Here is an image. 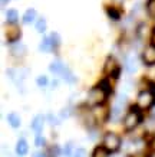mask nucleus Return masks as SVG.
Here are the masks:
<instances>
[{
  "mask_svg": "<svg viewBox=\"0 0 155 157\" xmlns=\"http://www.w3.org/2000/svg\"><path fill=\"white\" fill-rule=\"evenodd\" d=\"M39 17V13L38 10L35 7H28L24 10V13L22 14V25L23 26H30V25H35L36 20Z\"/></svg>",
  "mask_w": 155,
  "mask_h": 157,
  "instance_id": "12",
  "label": "nucleus"
},
{
  "mask_svg": "<svg viewBox=\"0 0 155 157\" xmlns=\"http://www.w3.org/2000/svg\"><path fill=\"white\" fill-rule=\"evenodd\" d=\"M65 67H66V63L62 61L61 58H55V59L49 63L47 69H49V72H50L53 76H61V74H62V71L65 69Z\"/></svg>",
  "mask_w": 155,
  "mask_h": 157,
  "instance_id": "15",
  "label": "nucleus"
},
{
  "mask_svg": "<svg viewBox=\"0 0 155 157\" xmlns=\"http://www.w3.org/2000/svg\"><path fill=\"white\" fill-rule=\"evenodd\" d=\"M144 10H145V16L149 20L155 17V0H145L144 2Z\"/></svg>",
  "mask_w": 155,
  "mask_h": 157,
  "instance_id": "22",
  "label": "nucleus"
},
{
  "mask_svg": "<svg viewBox=\"0 0 155 157\" xmlns=\"http://www.w3.org/2000/svg\"><path fill=\"white\" fill-rule=\"evenodd\" d=\"M145 115H146V113L144 109L139 108L135 102L129 104L127 113H125L122 121H121V123H122L124 133L131 134L132 131H135V130H138L139 127H142V123H144V120H145Z\"/></svg>",
  "mask_w": 155,
  "mask_h": 157,
  "instance_id": "1",
  "label": "nucleus"
},
{
  "mask_svg": "<svg viewBox=\"0 0 155 157\" xmlns=\"http://www.w3.org/2000/svg\"><path fill=\"white\" fill-rule=\"evenodd\" d=\"M46 124V114H36L30 121V130L33 131V134H42L43 127Z\"/></svg>",
  "mask_w": 155,
  "mask_h": 157,
  "instance_id": "10",
  "label": "nucleus"
},
{
  "mask_svg": "<svg viewBox=\"0 0 155 157\" xmlns=\"http://www.w3.org/2000/svg\"><path fill=\"white\" fill-rule=\"evenodd\" d=\"M151 147L155 148V136H154V140H152V144H151Z\"/></svg>",
  "mask_w": 155,
  "mask_h": 157,
  "instance_id": "36",
  "label": "nucleus"
},
{
  "mask_svg": "<svg viewBox=\"0 0 155 157\" xmlns=\"http://www.w3.org/2000/svg\"><path fill=\"white\" fill-rule=\"evenodd\" d=\"M111 97L106 94V91L103 90L101 85H94L90 86L88 94H86V98H85V104L88 107H96V105H103L108 104V101Z\"/></svg>",
  "mask_w": 155,
  "mask_h": 157,
  "instance_id": "3",
  "label": "nucleus"
},
{
  "mask_svg": "<svg viewBox=\"0 0 155 157\" xmlns=\"http://www.w3.org/2000/svg\"><path fill=\"white\" fill-rule=\"evenodd\" d=\"M146 114H149V115H154V117H155V104L152 105V107H151V108H149V111H148Z\"/></svg>",
  "mask_w": 155,
  "mask_h": 157,
  "instance_id": "34",
  "label": "nucleus"
},
{
  "mask_svg": "<svg viewBox=\"0 0 155 157\" xmlns=\"http://www.w3.org/2000/svg\"><path fill=\"white\" fill-rule=\"evenodd\" d=\"M29 141L24 137H19L17 141H16V146H14V153L17 157H26L29 154Z\"/></svg>",
  "mask_w": 155,
  "mask_h": 157,
  "instance_id": "13",
  "label": "nucleus"
},
{
  "mask_svg": "<svg viewBox=\"0 0 155 157\" xmlns=\"http://www.w3.org/2000/svg\"><path fill=\"white\" fill-rule=\"evenodd\" d=\"M105 13L108 16V19L111 22H115V23L122 22V19L125 17L124 16V10L115 2H111V5H105Z\"/></svg>",
  "mask_w": 155,
  "mask_h": 157,
  "instance_id": "8",
  "label": "nucleus"
},
{
  "mask_svg": "<svg viewBox=\"0 0 155 157\" xmlns=\"http://www.w3.org/2000/svg\"><path fill=\"white\" fill-rule=\"evenodd\" d=\"M135 104L141 109H144L145 113H148L151 107L155 104V94L149 88H141V90H138Z\"/></svg>",
  "mask_w": 155,
  "mask_h": 157,
  "instance_id": "5",
  "label": "nucleus"
},
{
  "mask_svg": "<svg viewBox=\"0 0 155 157\" xmlns=\"http://www.w3.org/2000/svg\"><path fill=\"white\" fill-rule=\"evenodd\" d=\"M49 36H50V40H52V45H53V53L59 52V49H61L62 46V36L59 32H56V30H53V32H50L49 33Z\"/></svg>",
  "mask_w": 155,
  "mask_h": 157,
  "instance_id": "20",
  "label": "nucleus"
},
{
  "mask_svg": "<svg viewBox=\"0 0 155 157\" xmlns=\"http://www.w3.org/2000/svg\"><path fill=\"white\" fill-rule=\"evenodd\" d=\"M46 153L49 154V157H61L63 156V147H61L57 143L47 144V147L45 148Z\"/></svg>",
  "mask_w": 155,
  "mask_h": 157,
  "instance_id": "19",
  "label": "nucleus"
},
{
  "mask_svg": "<svg viewBox=\"0 0 155 157\" xmlns=\"http://www.w3.org/2000/svg\"><path fill=\"white\" fill-rule=\"evenodd\" d=\"M32 157H49V154L46 153V150H45V148H42V150H38V151L33 153Z\"/></svg>",
  "mask_w": 155,
  "mask_h": 157,
  "instance_id": "30",
  "label": "nucleus"
},
{
  "mask_svg": "<svg viewBox=\"0 0 155 157\" xmlns=\"http://www.w3.org/2000/svg\"><path fill=\"white\" fill-rule=\"evenodd\" d=\"M148 42L155 45V26H152V30H151V35H149V38H148Z\"/></svg>",
  "mask_w": 155,
  "mask_h": 157,
  "instance_id": "31",
  "label": "nucleus"
},
{
  "mask_svg": "<svg viewBox=\"0 0 155 157\" xmlns=\"http://www.w3.org/2000/svg\"><path fill=\"white\" fill-rule=\"evenodd\" d=\"M35 26V30L38 32L39 35H45L47 32V20L45 16H39L38 20H36V23L33 25Z\"/></svg>",
  "mask_w": 155,
  "mask_h": 157,
  "instance_id": "21",
  "label": "nucleus"
},
{
  "mask_svg": "<svg viewBox=\"0 0 155 157\" xmlns=\"http://www.w3.org/2000/svg\"><path fill=\"white\" fill-rule=\"evenodd\" d=\"M10 3V0H0V6H2V10H6V6Z\"/></svg>",
  "mask_w": 155,
  "mask_h": 157,
  "instance_id": "33",
  "label": "nucleus"
},
{
  "mask_svg": "<svg viewBox=\"0 0 155 157\" xmlns=\"http://www.w3.org/2000/svg\"><path fill=\"white\" fill-rule=\"evenodd\" d=\"M76 150V146L73 141H68V143L63 146V156L65 157H72L73 156V153Z\"/></svg>",
  "mask_w": 155,
  "mask_h": 157,
  "instance_id": "27",
  "label": "nucleus"
},
{
  "mask_svg": "<svg viewBox=\"0 0 155 157\" xmlns=\"http://www.w3.org/2000/svg\"><path fill=\"white\" fill-rule=\"evenodd\" d=\"M90 157H112V153L101 143L98 146H95V148L90 153Z\"/></svg>",
  "mask_w": 155,
  "mask_h": 157,
  "instance_id": "18",
  "label": "nucleus"
},
{
  "mask_svg": "<svg viewBox=\"0 0 155 157\" xmlns=\"http://www.w3.org/2000/svg\"><path fill=\"white\" fill-rule=\"evenodd\" d=\"M149 157H155V148H152V151H151V156Z\"/></svg>",
  "mask_w": 155,
  "mask_h": 157,
  "instance_id": "35",
  "label": "nucleus"
},
{
  "mask_svg": "<svg viewBox=\"0 0 155 157\" xmlns=\"http://www.w3.org/2000/svg\"><path fill=\"white\" fill-rule=\"evenodd\" d=\"M22 40V28L20 25H7L5 23V42L7 45H12L14 42Z\"/></svg>",
  "mask_w": 155,
  "mask_h": 157,
  "instance_id": "7",
  "label": "nucleus"
},
{
  "mask_svg": "<svg viewBox=\"0 0 155 157\" xmlns=\"http://www.w3.org/2000/svg\"><path fill=\"white\" fill-rule=\"evenodd\" d=\"M72 157H90L89 154H88V150L83 147H76L75 153H73V156Z\"/></svg>",
  "mask_w": 155,
  "mask_h": 157,
  "instance_id": "28",
  "label": "nucleus"
},
{
  "mask_svg": "<svg viewBox=\"0 0 155 157\" xmlns=\"http://www.w3.org/2000/svg\"><path fill=\"white\" fill-rule=\"evenodd\" d=\"M35 147L38 150H42V148H46L47 147V141H46V137L43 134H36L35 136Z\"/></svg>",
  "mask_w": 155,
  "mask_h": 157,
  "instance_id": "25",
  "label": "nucleus"
},
{
  "mask_svg": "<svg viewBox=\"0 0 155 157\" xmlns=\"http://www.w3.org/2000/svg\"><path fill=\"white\" fill-rule=\"evenodd\" d=\"M46 124H49L50 127H57L62 124V120L59 115L53 114V113H47L46 114Z\"/></svg>",
  "mask_w": 155,
  "mask_h": 157,
  "instance_id": "24",
  "label": "nucleus"
},
{
  "mask_svg": "<svg viewBox=\"0 0 155 157\" xmlns=\"http://www.w3.org/2000/svg\"><path fill=\"white\" fill-rule=\"evenodd\" d=\"M151 22H152V25H154V26H155V17H154V19H152V20H151Z\"/></svg>",
  "mask_w": 155,
  "mask_h": 157,
  "instance_id": "37",
  "label": "nucleus"
},
{
  "mask_svg": "<svg viewBox=\"0 0 155 157\" xmlns=\"http://www.w3.org/2000/svg\"><path fill=\"white\" fill-rule=\"evenodd\" d=\"M7 124H9L10 127L13 130H17L22 127V117H20L19 113H16V111H12L7 114Z\"/></svg>",
  "mask_w": 155,
  "mask_h": 157,
  "instance_id": "17",
  "label": "nucleus"
},
{
  "mask_svg": "<svg viewBox=\"0 0 155 157\" xmlns=\"http://www.w3.org/2000/svg\"><path fill=\"white\" fill-rule=\"evenodd\" d=\"M61 78L59 76H53V79H50V85H49V88H50L52 91L53 90H57L59 88V85H61Z\"/></svg>",
  "mask_w": 155,
  "mask_h": 157,
  "instance_id": "29",
  "label": "nucleus"
},
{
  "mask_svg": "<svg viewBox=\"0 0 155 157\" xmlns=\"http://www.w3.org/2000/svg\"><path fill=\"white\" fill-rule=\"evenodd\" d=\"M9 55L12 58H14V59H17V61H22L28 55V46H26V43L19 40V42H14L12 45H9Z\"/></svg>",
  "mask_w": 155,
  "mask_h": 157,
  "instance_id": "9",
  "label": "nucleus"
},
{
  "mask_svg": "<svg viewBox=\"0 0 155 157\" xmlns=\"http://www.w3.org/2000/svg\"><path fill=\"white\" fill-rule=\"evenodd\" d=\"M2 154L3 157H10V150L6 148V144H2Z\"/></svg>",
  "mask_w": 155,
  "mask_h": 157,
  "instance_id": "32",
  "label": "nucleus"
},
{
  "mask_svg": "<svg viewBox=\"0 0 155 157\" xmlns=\"http://www.w3.org/2000/svg\"><path fill=\"white\" fill-rule=\"evenodd\" d=\"M122 141H124L122 136L115 133V131H105L102 136V140H101V143L108 148L112 154L121 151V148H122Z\"/></svg>",
  "mask_w": 155,
  "mask_h": 157,
  "instance_id": "4",
  "label": "nucleus"
},
{
  "mask_svg": "<svg viewBox=\"0 0 155 157\" xmlns=\"http://www.w3.org/2000/svg\"><path fill=\"white\" fill-rule=\"evenodd\" d=\"M142 65L141 62V56L138 51H128L124 53V59H122V67H124V72L128 76H134L136 72L139 71V67Z\"/></svg>",
  "mask_w": 155,
  "mask_h": 157,
  "instance_id": "2",
  "label": "nucleus"
},
{
  "mask_svg": "<svg viewBox=\"0 0 155 157\" xmlns=\"http://www.w3.org/2000/svg\"><path fill=\"white\" fill-rule=\"evenodd\" d=\"M35 82H36V86L40 88V90H46V88H49V85H50V79H49L47 75H39L38 78L35 79Z\"/></svg>",
  "mask_w": 155,
  "mask_h": 157,
  "instance_id": "23",
  "label": "nucleus"
},
{
  "mask_svg": "<svg viewBox=\"0 0 155 157\" xmlns=\"http://www.w3.org/2000/svg\"><path fill=\"white\" fill-rule=\"evenodd\" d=\"M75 113V107H72V105H68V107H63V108L59 111V117H61V120L63 121V120H68L69 117H71L72 114Z\"/></svg>",
  "mask_w": 155,
  "mask_h": 157,
  "instance_id": "26",
  "label": "nucleus"
},
{
  "mask_svg": "<svg viewBox=\"0 0 155 157\" xmlns=\"http://www.w3.org/2000/svg\"><path fill=\"white\" fill-rule=\"evenodd\" d=\"M59 78H61L65 84H68V85H76V84L79 82V78L76 76V74L72 71L68 65H66L65 69L62 71V74H61V76H59Z\"/></svg>",
  "mask_w": 155,
  "mask_h": 157,
  "instance_id": "14",
  "label": "nucleus"
},
{
  "mask_svg": "<svg viewBox=\"0 0 155 157\" xmlns=\"http://www.w3.org/2000/svg\"><path fill=\"white\" fill-rule=\"evenodd\" d=\"M3 14H5V23L7 25H17L19 22H22L19 10L14 7H7L6 10H3Z\"/></svg>",
  "mask_w": 155,
  "mask_h": 157,
  "instance_id": "11",
  "label": "nucleus"
},
{
  "mask_svg": "<svg viewBox=\"0 0 155 157\" xmlns=\"http://www.w3.org/2000/svg\"><path fill=\"white\" fill-rule=\"evenodd\" d=\"M139 56H141V62L144 68L155 67V45L146 42L139 52Z\"/></svg>",
  "mask_w": 155,
  "mask_h": 157,
  "instance_id": "6",
  "label": "nucleus"
},
{
  "mask_svg": "<svg viewBox=\"0 0 155 157\" xmlns=\"http://www.w3.org/2000/svg\"><path fill=\"white\" fill-rule=\"evenodd\" d=\"M38 51L40 53H53V45H52L50 36L47 33L42 35V40L39 42Z\"/></svg>",
  "mask_w": 155,
  "mask_h": 157,
  "instance_id": "16",
  "label": "nucleus"
}]
</instances>
